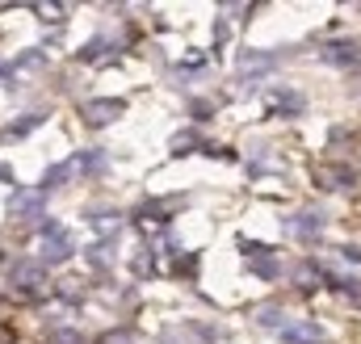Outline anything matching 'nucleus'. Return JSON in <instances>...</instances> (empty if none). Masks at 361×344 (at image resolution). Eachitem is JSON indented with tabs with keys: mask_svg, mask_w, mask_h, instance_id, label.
<instances>
[{
	"mask_svg": "<svg viewBox=\"0 0 361 344\" xmlns=\"http://www.w3.org/2000/svg\"><path fill=\"white\" fill-rule=\"evenodd\" d=\"M8 281L21 294H38V290H47V264L42 260H17L8 269Z\"/></svg>",
	"mask_w": 361,
	"mask_h": 344,
	"instance_id": "1",
	"label": "nucleus"
},
{
	"mask_svg": "<svg viewBox=\"0 0 361 344\" xmlns=\"http://www.w3.org/2000/svg\"><path fill=\"white\" fill-rule=\"evenodd\" d=\"M126 113V101H118V97H92L80 105V118L89 122V126H109V122H118Z\"/></svg>",
	"mask_w": 361,
	"mask_h": 344,
	"instance_id": "2",
	"label": "nucleus"
},
{
	"mask_svg": "<svg viewBox=\"0 0 361 344\" xmlns=\"http://www.w3.org/2000/svg\"><path fill=\"white\" fill-rule=\"evenodd\" d=\"M72 252H76V240H72L68 231H55V235L42 240L38 260H42V264H63V260H72Z\"/></svg>",
	"mask_w": 361,
	"mask_h": 344,
	"instance_id": "3",
	"label": "nucleus"
},
{
	"mask_svg": "<svg viewBox=\"0 0 361 344\" xmlns=\"http://www.w3.org/2000/svg\"><path fill=\"white\" fill-rule=\"evenodd\" d=\"M319 59L332 63V68H357L361 63V42H328V47L319 51Z\"/></svg>",
	"mask_w": 361,
	"mask_h": 344,
	"instance_id": "4",
	"label": "nucleus"
},
{
	"mask_svg": "<svg viewBox=\"0 0 361 344\" xmlns=\"http://www.w3.org/2000/svg\"><path fill=\"white\" fill-rule=\"evenodd\" d=\"M286 231L294 235V240H319V231H324V214H315V210H302V214H294L290 223H286Z\"/></svg>",
	"mask_w": 361,
	"mask_h": 344,
	"instance_id": "5",
	"label": "nucleus"
},
{
	"mask_svg": "<svg viewBox=\"0 0 361 344\" xmlns=\"http://www.w3.org/2000/svg\"><path fill=\"white\" fill-rule=\"evenodd\" d=\"M244 252H252V257H248V269H252L257 277H265V281H273V277L281 273V264L273 260V252H265L261 244H248V240H244Z\"/></svg>",
	"mask_w": 361,
	"mask_h": 344,
	"instance_id": "6",
	"label": "nucleus"
},
{
	"mask_svg": "<svg viewBox=\"0 0 361 344\" xmlns=\"http://www.w3.org/2000/svg\"><path fill=\"white\" fill-rule=\"evenodd\" d=\"M281 340L286 344H319L324 340V328L319 324H290V328H281Z\"/></svg>",
	"mask_w": 361,
	"mask_h": 344,
	"instance_id": "7",
	"label": "nucleus"
},
{
	"mask_svg": "<svg viewBox=\"0 0 361 344\" xmlns=\"http://www.w3.org/2000/svg\"><path fill=\"white\" fill-rule=\"evenodd\" d=\"M42 202H47V193H42V189H38V193H13L8 210H13V214H21V219H38V214H42Z\"/></svg>",
	"mask_w": 361,
	"mask_h": 344,
	"instance_id": "8",
	"label": "nucleus"
},
{
	"mask_svg": "<svg viewBox=\"0 0 361 344\" xmlns=\"http://www.w3.org/2000/svg\"><path fill=\"white\" fill-rule=\"evenodd\" d=\"M38 126H42V113H25V118H17L13 126H4V130H0V143H17V139L34 135Z\"/></svg>",
	"mask_w": 361,
	"mask_h": 344,
	"instance_id": "9",
	"label": "nucleus"
},
{
	"mask_svg": "<svg viewBox=\"0 0 361 344\" xmlns=\"http://www.w3.org/2000/svg\"><path fill=\"white\" fill-rule=\"evenodd\" d=\"M240 72H269L273 63H277V55L273 51H240Z\"/></svg>",
	"mask_w": 361,
	"mask_h": 344,
	"instance_id": "10",
	"label": "nucleus"
},
{
	"mask_svg": "<svg viewBox=\"0 0 361 344\" xmlns=\"http://www.w3.org/2000/svg\"><path fill=\"white\" fill-rule=\"evenodd\" d=\"M72 172H76V164H51V168L42 172V193H51V189L68 185V180H72Z\"/></svg>",
	"mask_w": 361,
	"mask_h": 344,
	"instance_id": "11",
	"label": "nucleus"
},
{
	"mask_svg": "<svg viewBox=\"0 0 361 344\" xmlns=\"http://www.w3.org/2000/svg\"><path fill=\"white\" fill-rule=\"evenodd\" d=\"M315 180H319L324 189H349V185H353V172L349 168H319Z\"/></svg>",
	"mask_w": 361,
	"mask_h": 344,
	"instance_id": "12",
	"label": "nucleus"
},
{
	"mask_svg": "<svg viewBox=\"0 0 361 344\" xmlns=\"http://www.w3.org/2000/svg\"><path fill=\"white\" fill-rule=\"evenodd\" d=\"M273 109H281V113H302V97L290 92V88H273Z\"/></svg>",
	"mask_w": 361,
	"mask_h": 344,
	"instance_id": "13",
	"label": "nucleus"
},
{
	"mask_svg": "<svg viewBox=\"0 0 361 344\" xmlns=\"http://www.w3.org/2000/svg\"><path fill=\"white\" fill-rule=\"evenodd\" d=\"M257 324L261 328H281L286 315H281V307H257Z\"/></svg>",
	"mask_w": 361,
	"mask_h": 344,
	"instance_id": "14",
	"label": "nucleus"
},
{
	"mask_svg": "<svg viewBox=\"0 0 361 344\" xmlns=\"http://www.w3.org/2000/svg\"><path fill=\"white\" fill-rule=\"evenodd\" d=\"M294 281H298V290H302V294H311V290H315V281H319V269H315V264H302V269L294 273Z\"/></svg>",
	"mask_w": 361,
	"mask_h": 344,
	"instance_id": "15",
	"label": "nucleus"
},
{
	"mask_svg": "<svg viewBox=\"0 0 361 344\" xmlns=\"http://www.w3.org/2000/svg\"><path fill=\"white\" fill-rule=\"evenodd\" d=\"M47 344H85V340H80L76 328H51L47 332Z\"/></svg>",
	"mask_w": 361,
	"mask_h": 344,
	"instance_id": "16",
	"label": "nucleus"
},
{
	"mask_svg": "<svg viewBox=\"0 0 361 344\" xmlns=\"http://www.w3.org/2000/svg\"><path fill=\"white\" fill-rule=\"evenodd\" d=\"M76 168L80 172H101L105 168V152H85V156L76 160Z\"/></svg>",
	"mask_w": 361,
	"mask_h": 344,
	"instance_id": "17",
	"label": "nucleus"
},
{
	"mask_svg": "<svg viewBox=\"0 0 361 344\" xmlns=\"http://www.w3.org/2000/svg\"><path fill=\"white\" fill-rule=\"evenodd\" d=\"M38 63H42V51H21V55L13 59V72H17V68H38Z\"/></svg>",
	"mask_w": 361,
	"mask_h": 344,
	"instance_id": "18",
	"label": "nucleus"
},
{
	"mask_svg": "<svg viewBox=\"0 0 361 344\" xmlns=\"http://www.w3.org/2000/svg\"><path fill=\"white\" fill-rule=\"evenodd\" d=\"M189 147H202L193 130H185V135H177V139H173V152H189Z\"/></svg>",
	"mask_w": 361,
	"mask_h": 344,
	"instance_id": "19",
	"label": "nucleus"
},
{
	"mask_svg": "<svg viewBox=\"0 0 361 344\" xmlns=\"http://www.w3.org/2000/svg\"><path fill=\"white\" fill-rule=\"evenodd\" d=\"M89 260L97 264V269H105V264H109V244H97V248H89Z\"/></svg>",
	"mask_w": 361,
	"mask_h": 344,
	"instance_id": "20",
	"label": "nucleus"
},
{
	"mask_svg": "<svg viewBox=\"0 0 361 344\" xmlns=\"http://www.w3.org/2000/svg\"><path fill=\"white\" fill-rule=\"evenodd\" d=\"M101 344H135V336H130L126 328H118V332H105V336H101Z\"/></svg>",
	"mask_w": 361,
	"mask_h": 344,
	"instance_id": "21",
	"label": "nucleus"
},
{
	"mask_svg": "<svg viewBox=\"0 0 361 344\" xmlns=\"http://www.w3.org/2000/svg\"><path fill=\"white\" fill-rule=\"evenodd\" d=\"M135 269H139V273H152V252H139V260H135Z\"/></svg>",
	"mask_w": 361,
	"mask_h": 344,
	"instance_id": "22",
	"label": "nucleus"
},
{
	"mask_svg": "<svg viewBox=\"0 0 361 344\" xmlns=\"http://www.w3.org/2000/svg\"><path fill=\"white\" fill-rule=\"evenodd\" d=\"M38 13H42V17H63V8H59V4H38Z\"/></svg>",
	"mask_w": 361,
	"mask_h": 344,
	"instance_id": "23",
	"label": "nucleus"
},
{
	"mask_svg": "<svg viewBox=\"0 0 361 344\" xmlns=\"http://www.w3.org/2000/svg\"><path fill=\"white\" fill-rule=\"evenodd\" d=\"M341 257L353 260V264H361V248H341Z\"/></svg>",
	"mask_w": 361,
	"mask_h": 344,
	"instance_id": "24",
	"label": "nucleus"
},
{
	"mask_svg": "<svg viewBox=\"0 0 361 344\" xmlns=\"http://www.w3.org/2000/svg\"><path fill=\"white\" fill-rule=\"evenodd\" d=\"M0 76H13V63H0Z\"/></svg>",
	"mask_w": 361,
	"mask_h": 344,
	"instance_id": "25",
	"label": "nucleus"
},
{
	"mask_svg": "<svg viewBox=\"0 0 361 344\" xmlns=\"http://www.w3.org/2000/svg\"><path fill=\"white\" fill-rule=\"evenodd\" d=\"M0 176H13V172H8V168H4V164H0Z\"/></svg>",
	"mask_w": 361,
	"mask_h": 344,
	"instance_id": "26",
	"label": "nucleus"
}]
</instances>
